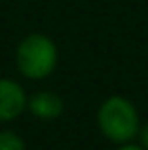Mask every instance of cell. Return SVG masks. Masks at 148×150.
Listing matches in <instances>:
<instances>
[{
  "label": "cell",
  "instance_id": "obj_5",
  "mask_svg": "<svg viewBox=\"0 0 148 150\" xmlns=\"http://www.w3.org/2000/svg\"><path fill=\"white\" fill-rule=\"evenodd\" d=\"M0 150H27V144L19 133L11 129L0 131Z\"/></svg>",
  "mask_w": 148,
  "mask_h": 150
},
{
  "label": "cell",
  "instance_id": "obj_7",
  "mask_svg": "<svg viewBox=\"0 0 148 150\" xmlns=\"http://www.w3.org/2000/svg\"><path fill=\"white\" fill-rule=\"evenodd\" d=\"M116 150H144V148H142L139 143H133V141H131V143L118 144V148H116Z\"/></svg>",
  "mask_w": 148,
  "mask_h": 150
},
{
  "label": "cell",
  "instance_id": "obj_3",
  "mask_svg": "<svg viewBox=\"0 0 148 150\" xmlns=\"http://www.w3.org/2000/svg\"><path fill=\"white\" fill-rule=\"evenodd\" d=\"M25 88L11 78H0V122H11L27 110Z\"/></svg>",
  "mask_w": 148,
  "mask_h": 150
},
{
  "label": "cell",
  "instance_id": "obj_1",
  "mask_svg": "<svg viewBox=\"0 0 148 150\" xmlns=\"http://www.w3.org/2000/svg\"><path fill=\"white\" fill-rule=\"evenodd\" d=\"M97 125L101 133L114 144L135 141L141 129L139 110L127 97L112 95L101 103L97 110Z\"/></svg>",
  "mask_w": 148,
  "mask_h": 150
},
{
  "label": "cell",
  "instance_id": "obj_4",
  "mask_svg": "<svg viewBox=\"0 0 148 150\" xmlns=\"http://www.w3.org/2000/svg\"><path fill=\"white\" fill-rule=\"evenodd\" d=\"M27 110L32 114L34 118L42 122H51V120H57V118L63 114L65 110V101L61 95L53 91H34L32 95L29 97L27 101Z\"/></svg>",
  "mask_w": 148,
  "mask_h": 150
},
{
  "label": "cell",
  "instance_id": "obj_2",
  "mask_svg": "<svg viewBox=\"0 0 148 150\" xmlns=\"http://www.w3.org/2000/svg\"><path fill=\"white\" fill-rule=\"evenodd\" d=\"M59 63V50L55 42L42 33H32L19 42L15 50V67L29 80H46Z\"/></svg>",
  "mask_w": 148,
  "mask_h": 150
},
{
  "label": "cell",
  "instance_id": "obj_6",
  "mask_svg": "<svg viewBox=\"0 0 148 150\" xmlns=\"http://www.w3.org/2000/svg\"><path fill=\"white\" fill-rule=\"evenodd\" d=\"M139 141H141V146L144 148V150H148V124H144V125H141V129H139Z\"/></svg>",
  "mask_w": 148,
  "mask_h": 150
}]
</instances>
